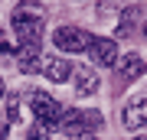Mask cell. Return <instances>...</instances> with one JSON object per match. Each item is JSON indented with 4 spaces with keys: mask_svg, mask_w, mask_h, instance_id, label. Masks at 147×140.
<instances>
[{
    "mask_svg": "<svg viewBox=\"0 0 147 140\" xmlns=\"http://www.w3.org/2000/svg\"><path fill=\"white\" fill-rule=\"evenodd\" d=\"M10 26L20 39V49L23 52H39V42H42V33H46V10L39 3H20L10 16Z\"/></svg>",
    "mask_w": 147,
    "mask_h": 140,
    "instance_id": "obj_1",
    "label": "cell"
},
{
    "mask_svg": "<svg viewBox=\"0 0 147 140\" xmlns=\"http://www.w3.org/2000/svg\"><path fill=\"white\" fill-rule=\"evenodd\" d=\"M26 98H30V111L36 114V124H39V127H46V130H53V127L59 124V117H62V108H59V101L53 98V94L39 91V88L26 91Z\"/></svg>",
    "mask_w": 147,
    "mask_h": 140,
    "instance_id": "obj_2",
    "label": "cell"
},
{
    "mask_svg": "<svg viewBox=\"0 0 147 140\" xmlns=\"http://www.w3.org/2000/svg\"><path fill=\"white\" fill-rule=\"evenodd\" d=\"M95 127H101V114L98 111H62V117L56 124V130H65V134H75V137L88 134Z\"/></svg>",
    "mask_w": 147,
    "mask_h": 140,
    "instance_id": "obj_3",
    "label": "cell"
},
{
    "mask_svg": "<svg viewBox=\"0 0 147 140\" xmlns=\"http://www.w3.org/2000/svg\"><path fill=\"white\" fill-rule=\"evenodd\" d=\"M92 39H95L92 33L79 29V26H59V29L53 33V42H56V49H62V52H88Z\"/></svg>",
    "mask_w": 147,
    "mask_h": 140,
    "instance_id": "obj_4",
    "label": "cell"
},
{
    "mask_svg": "<svg viewBox=\"0 0 147 140\" xmlns=\"http://www.w3.org/2000/svg\"><path fill=\"white\" fill-rule=\"evenodd\" d=\"M88 56L98 68H111L118 62V42L115 39H105V36H95L92 46H88Z\"/></svg>",
    "mask_w": 147,
    "mask_h": 140,
    "instance_id": "obj_5",
    "label": "cell"
},
{
    "mask_svg": "<svg viewBox=\"0 0 147 140\" xmlns=\"http://www.w3.org/2000/svg\"><path fill=\"white\" fill-rule=\"evenodd\" d=\"M121 121H124L127 130H137V127H147V94H137L124 104L121 111Z\"/></svg>",
    "mask_w": 147,
    "mask_h": 140,
    "instance_id": "obj_6",
    "label": "cell"
},
{
    "mask_svg": "<svg viewBox=\"0 0 147 140\" xmlns=\"http://www.w3.org/2000/svg\"><path fill=\"white\" fill-rule=\"evenodd\" d=\"M39 72L49 78V82H69V78H72V65L65 62L62 56H42L39 59Z\"/></svg>",
    "mask_w": 147,
    "mask_h": 140,
    "instance_id": "obj_7",
    "label": "cell"
},
{
    "mask_svg": "<svg viewBox=\"0 0 147 140\" xmlns=\"http://www.w3.org/2000/svg\"><path fill=\"white\" fill-rule=\"evenodd\" d=\"M72 82H75V91L79 94H95L98 85H101V75L92 65H79V68H72Z\"/></svg>",
    "mask_w": 147,
    "mask_h": 140,
    "instance_id": "obj_8",
    "label": "cell"
},
{
    "mask_svg": "<svg viewBox=\"0 0 147 140\" xmlns=\"http://www.w3.org/2000/svg\"><path fill=\"white\" fill-rule=\"evenodd\" d=\"M118 72H121V78H127V82H134L137 75L144 72V62H141V56H137V52H127L124 59H118Z\"/></svg>",
    "mask_w": 147,
    "mask_h": 140,
    "instance_id": "obj_9",
    "label": "cell"
},
{
    "mask_svg": "<svg viewBox=\"0 0 147 140\" xmlns=\"http://www.w3.org/2000/svg\"><path fill=\"white\" fill-rule=\"evenodd\" d=\"M3 104H7V121L10 124H16V121H23V111H20V94L16 91H10L3 98Z\"/></svg>",
    "mask_w": 147,
    "mask_h": 140,
    "instance_id": "obj_10",
    "label": "cell"
},
{
    "mask_svg": "<svg viewBox=\"0 0 147 140\" xmlns=\"http://www.w3.org/2000/svg\"><path fill=\"white\" fill-rule=\"evenodd\" d=\"M30 140H49V130L46 127H36V130H33V137Z\"/></svg>",
    "mask_w": 147,
    "mask_h": 140,
    "instance_id": "obj_11",
    "label": "cell"
},
{
    "mask_svg": "<svg viewBox=\"0 0 147 140\" xmlns=\"http://www.w3.org/2000/svg\"><path fill=\"white\" fill-rule=\"evenodd\" d=\"M0 140H7V121L0 117Z\"/></svg>",
    "mask_w": 147,
    "mask_h": 140,
    "instance_id": "obj_12",
    "label": "cell"
},
{
    "mask_svg": "<svg viewBox=\"0 0 147 140\" xmlns=\"http://www.w3.org/2000/svg\"><path fill=\"white\" fill-rule=\"evenodd\" d=\"M79 140H98V137H95V134H82Z\"/></svg>",
    "mask_w": 147,
    "mask_h": 140,
    "instance_id": "obj_13",
    "label": "cell"
},
{
    "mask_svg": "<svg viewBox=\"0 0 147 140\" xmlns=\"http://www.w3.org/2000/svg\"><path fill=\"white\" fill-rule=\"evenodd\" d=\"M0 98H7V88H3V82H0Z\"/></svg>",
    "mask_w": 147,
    "mask_h": 140,
    "instance_id": "obj_14",
    "label": "cell"
},
{
    "mask_svg": "<svg viewBox=\"0 0 147 140\" xmlns=\"http://www.w3.org/2000/svg\"><path fill=\"white\" fill-rule=\"evenodd\" d=\"M144 36H147V23H144Z\"/></svg>",
    "mask_w": 147,
    "mask_h": 140,
    "instance_id": "obj_15",
    "label": "cell"
},
{
    "mask_svg": "<svg viewBox=\"0 0 147 140\" xmlns=\"http://www.w3.org/2000/svg\"><path fill=\"white\" fill-rule=\"evenodd\" d=\"M134 140H147V137H134Z\"/></svg>",
    "mask_w": 147,
    "mask_h": 140,
    "instance_id": "obj_16",
    "label": "cell"
},
{
    "mask_svg": "<svg viewBox=\"0 0 147 140\" xmlns=\"http://www.w3.org/2000/svg\"><path fill=\"white\" fill-rule=\"evenodd\" d=\"M0 36H3V33H0Z\"/></svg>",
    "mask_w": 147,
    "mask_h": 140,
    "instance_id": "obj_17",
    "label": "cell"
}]
</instances>
